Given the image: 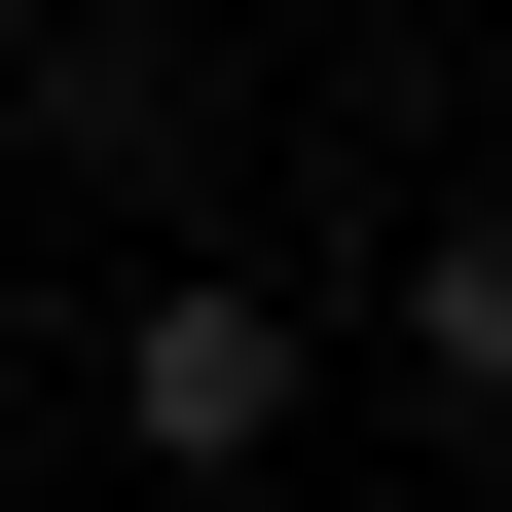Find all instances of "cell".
I'll use <instances>...</instances> for the list:
<instances>
[{
  "mask_svg": "<svg viewBox=\"0 0 512 512\" xmlns=\"http://www.w3.org/2000/svg\"><path fill=\"white\" fill-rule=\"evenodd\" d=\"M293 403H330V330H293L256 256H147V293H110V439H147V476H293Z\"/></svg>",
  "mask_w": 512,
  "mask_h": 512,
  "instance_id": "1",
  "label": "cell"
},
{
  "mask_svg": "<svg viewBox=\"0 0 512 512\" xmlns=\"http://www.w3.org/2000/svg\"><path fill=\"white\" fill-rule=\"evenodd\" d=\"M37 147L183 220V183H220V37H110V0H37Z\"/></svg>",
  "mask_w": 512,
  "mask_h": 512,
  "instance_id": "2",
  "label": "cell"
},
{
  "mask_svg": "<svg viewBox=\"0 0 512 512\" xmlns=\"http://www.w3.org/2000/svg\"><path fill=\"white\" fill-rule=\"evenodd\" d=\"M403 403L512 476V183H476V220H403Z\"/></svg>",
  "mask_w": 512,
  "mask_h": 512,
  "instance_id": "3",
  "label": "cell"
},
{
  "mask_svg": "<svg viewBox=\"0 0 512 512\" xmlns=\"http://www.w3.org/2000/svg\"><path fill=\"white\" fill-rule=\"evenodd\" d=\"M183 512H293V476H183Z\"/></svg>",
  "mask_w": 512,
  "mask_h": 512,
  "instance_id": "4",
  "label": "cell"
},
{
  "mask_svg": "<svg viewBox=\"0 0 512 512\" xmlns=\"http://www.w3.org/2000/svg\"><path fill=\"white\" fill-rule=\"evenodd\" d=\"M0 37H37V0H0Z\"/></svg>",
  "mask_w": 512,
  "mask_h": 512,
  "instance_id": "5",
  "label": "cell"
}]
</instances>
